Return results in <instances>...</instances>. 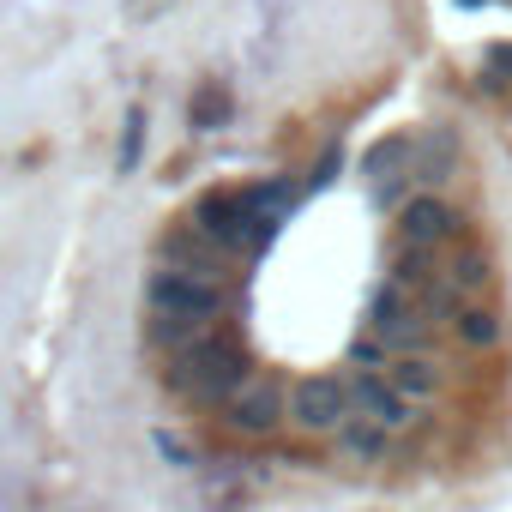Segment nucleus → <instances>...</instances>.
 Masks as SVG:
<instances>
[{
  "mask_svg": "<svg viewBox=\"0 0 512 512\" xmlns=\"http://www.w3.org/2000/svg\"><path fill=\"white\" fill-rule=\"evenodd\" d=\"M410 169H416V181H422V187H440V181H452V175H458V139H452L446 127L422 133V139H416V157H410Z\"/></svg>",
  "mask_w": 512,
  "mask_h": 512,
  "instance_id": "nucleus-10",
  "label": "nucleus"
},
{
  "mask_svg": "<svg viewBox=\"0 0 512 512\" xmlns=\"http://www.w3.org/2000/svg\"><path fill=\"white\" fill-rule=\"evenodd\" d=\"M139 139H145V121H139V115H127V139H121V169H133V163H139Z\"/></svg>",
  "mask_w": 512,
  "mask_h": 512,
  "instance_id": "nucleus-20",
  "label": "nucleus"
},
{
  "mask_svg": "<svg viewBox=\"0 0 512 512\" xmlns=\"http://www.w3.org/2000/svg\"><path fill=\"white\" fill-rule=\"evenodd\" d=\"M386 380H392V386H398L410 404H422V398H440V386H446V374H440L428 356H392Z\"/></svg>",
  "mask_w": 512,
  "mask_h": 512,
  "instance_id": "nucleus-12",
  "label": "nucleus"
},
{
  "mask_svg": "<svg viewBox=\"0 0 512 512\" xmlns=\"http://www.w3.org/2000/svg\"><path fill=\"white\" fill-rule=\"evenodd\" d=\"M193 229L211 247H223V253H247V247H260L272 235V223L260 217V193H253V187H241V193H205L193 205Z\"/></svg>",
  "mask_w": 512,
  "mask_h": 512,
  "instance_id": "nucleus-2",
  "label": "nucleus"
},
{
  "mask_svg": "<svg viewBox=\"0 0 512 512\" xmlns=\"http://www.w3.org/2000/svg\"><path fill=\"white\" fill-rule=\"evenodd\" d=\"M350 410L356 416H368V422H380L386 434H398V428H410L416 422V404L386 380V374H350Z\"/></svg>",
  "mask_w": 512,
  "mask_h": 512,
  "instance_id": "nucleus-8",
  "label": "nucleus"
},
{
  "mask_svg": "<svg viewBox=\"0 0 512 512\" xmlns=\"http://www.w3.org/2000/svg\"><path fill=\"white\" fill-rule=\"evenodd\" d=\"M223 109H229V97H223L217 85H199V97H193V127H199V133H211V127L223 121Z\"/></svg>",
  "mask_w": 512,
  "mask_h": 512,
  "instance_id": "nucleus-19",
  "label": "nucleus"
},
{
  "mask_svg": "<svg viewBox=\"0 0 512 512\" xmlns=\"http://www.w3.org/2000/svg\"><path fill=\"white\" fill-rule=\"evenodd\" d=\"M452 332H458V344H464V350H494V344L506 338V320H500L494 308H482V302H476V308H464V314L452 320Z\"/></svg>",
  "mask_w": 512,
  "mask_h": 512,
  "instance_id": "nucleus-13",
  "label": "nucleus"
},
{
  "mask_svg": "<svg viewBox=\"0 0 512 512\" xmlns=\"http://www.w3.org/2000/svg\"><path fill=\"white\" fill-rule=\"evenodd\" d=\"M199 338H205V320H181V314H151V344H157V350L181 356V350H193Z\"/></svg>",
  "mask_w": 512,
  "mask_h": 512,
  "instance_id": "nucleus-14",
  "label": "nucleus"
},
{
  "mask_svg": "<svg viewBox=\"0 0 512 512\" xmlns=\"http://www.w3.org/2000/svg\"><path fill=\"white\" fill-rule=\"evenodd\" d=\"M488 73H506V85H512V43H494L488 49Z\"/></svg>",
  "mask_w": 512,
  "mask_h": 512,
  "instance_id": "nucleus-21",
  "label": "nucleus"
},
{
  "mask_svg": "<svg viewBox=\"0 0 512 512\" xmlns=\"http://www.w3.org/2000/svg\"><path fill=\"white\" fill-rule=\"evenodd\" d=\"M350 416H356V410H350V380H338V374H308V380L290 386V428L326 440V434H338Z\"/></svg>",
  "mask_w": 512,
  "mask_h": 512,
  "instance_id": "nucleus-4",
  "label": "nucleus"
},
{
  "mask_svg": "<svg viewBox=\"0 0 512 512\" xmlns=\"http://www.w3.org/2000/svg\"><path fill=\"white\" fill-rule=\"evenodd\" d=\"M398 235H404V247H434V241H446V235H458V211L440 199V193H416L404 211H398Z\"/></svg>",
  "mask_w": 512,
  "mask_h": 512,
  "instance_id": "nucleus-9",
  "label": "nucleus"
},
{
  "mask_svg": "<svg viewBox=\"0 0 512 512\" xmlns=\"http://www.w3.org/2000/svg\"><path fill=\"white\" fill-rule=\"evenodd\" d=\"M488 278H494V272H488L482 253H464L458 266H446V284H452L458 296H482V290H488Z\"/></svg>",
  "mask_w": 512,
  "mask_h": 512,
  "instance_id": "nucleus-17",
  "label": "nucleus"
},
{
  "mask_svg": "<svg viewBox=\"0 0 512 512\" xmlns=\"http://www.w3.org/2000/svg\"><path fill=\"white\" fill-rule=\"evenodd\" d=\"M223 422L241 434V440H272L284 422H290V392L278 374H253L229 404H223Z\"/></svg>",
  "mask_w": 512,
  "mask_h": 512,
  "instance_id": "nucleus-5",
  "label": "nucleus"
},
{
  "mask_svg": "<svg viewBox=\"0 0 512 512\" xmlns=\"http://www.w3.org/2000/svg\"><path fill=\"white\" fill-rule=\"evenodd\" d=\"M145 296H151V314H181V320H205V326L223 314V284H205L187 272H151Z\"/></svg>",
  "mask_w": 512,
  "mask_h": 512,
  "instance_id": "nucleus-6",
  "label": "nucleus"
},
{
  "mask_svg": "<svg viewBox=\"0 0 512 512\" xmlns=\"http://www.w3.org/2000/svg\"><path fill=\"white\" fill-rule=\"evenodd\" d=\"M368 332H374L386 350L422 356V350H428L434 320L422 314V302H416V296H404L398 284H380V290H374V302H368Z\"/></svg>",
  "mask_w": 512,
  "mask_h": 512,
  "instance_id": "nucleus-3",
  "label": "nucleus"
},
{
  "mask_svg": "<svg viewBox=\"0 0 512 512\" xmlns=\"http://www.w3.org/2000/svg\"><path fill=\"white\" fill-rule=\"evenodd\" d=\"M410 157H416V139H410V133H392V139H380V145H374V151L362 157V175L386 181V175H392L398 163H410Z\"/></svg>",
  "mask_w": 512,
  "mask_h": 512,
  "instance_id": "nucleus-15",
  "label": "nucleus"
},
{
  "mask_svg": "<svg viewBox=\"0 0 512 512\" xmlns=\"http://www.w3.org/2000/svg\"><path fill=\"white\" fill-rule=\"evenodd\" d=\"M157 260H163V272H187V278L223 284V247H211L193 223H181V229H163V235H157Z\"/></svg>",
  "mask_w": 512,
  "mask_h": 512,
  "instance_id": "nucleus-7",
  "label": "nucleus"
},
{
  "mask_svg": "<svg viewBox=\"0 0 512 512\" xmlns=\"http://www.w3.org/2000/svg\"><path fill=\"white\" fill-rule=\"evenodd\" d=\"M392 284H398V290H410L416 302L434 290V272H428V253H422V247H404V253H398V266H392Z\"/></svg>",
  "mask_w": 512,
  "mask_h": 512,
  "instance_id": "nucleus-16",
  "label": "nucleus"
},
{
  "mask_svg": "<svg viewBox=\"0 0 512 512\" xmlns=\"http://www.w3.org/2000/svg\"><path fill=\"white\" fill-rule=\"evenodd\" d=\"M247 380H253V362L235 332H205L193 350L169 356V368H163V386L187 392L193 404H229Z\"/></svg>",
  "mask_w": 512,
  "mask_h": 512,
  "instance_id": "nucleus-1",
  "label": "nucleus"
},
{
  "mask_svg": "<svg viewBox=\"0 0 512 512\" xmlns=\"http://www.w3.org/2000/svg\"><path fill=\"white\" fill-rule=\"evenodd\" d=\"M350 368H362V374H386V368H392V350L368 332V338H356V344H350Z\"/></svg>",
  "mask_w": 512,
  "mask_h": 512,
  "instance_id": "nucleus-18",
  "label": "nucleus"
},
{
  "mask_svg": "<svg viewBox=\"0 0 512 512\" xmlns=\"http://www.w3.org/2000/svg\"><path fill=\"white\" fill-rule=\"evenodd\" d=\"M332 440H338V452H344L350 464H380V458L392 452V434H386L380 422H368V416H350Z\"/></svg>",
  "mask_w": 512,
  "mask_h": 512,
  "instance_id": "nucleus-11",
  "label": "nucleus"
}]
</instances>
